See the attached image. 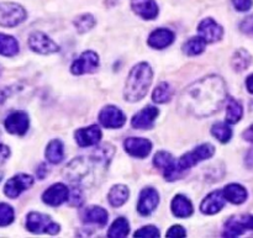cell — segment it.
<instances>
[{
  "instance_id": "1",
  "label": "cell",
  "mask_w": 253,
  "mask_h": 238,
  "mask_svg": "<svg viewBox=\"0 0 253 238\" xmlns=\"http://www.w3.org/2000/svg\"><path fill=\"white\" fill-rule=\"evenodd\" d=\"M226 100V84L217 76H208L190 84L179 99L180 109L195 118H208L216 113Z\"/></svg>"
},
{
  "instance_id": "2",
  "label": "cell",
  "mask_w": 253,
  "mask_h": 238,
  "mask_svg": "<svg viewBox=\"0 0 253 238\" xmlns=\"http://www.w3.org/2000/svg\"><path fill=\"white\" fill-rule=\"evenodd\" d=\"M114 152L115 150L111 145L100 146L89 157H78L72 160L64 169V177L74 184L90 185L96 173L99 174V170L106 169Z\"/></svg>"
},
{
  "instance_id": "3",
  "label": "cell",
  "mask_w": 253,
  "mask_h": 238,
  "mask_svg": "<svg viewBox=\"0 0 253 238\" xmlns=\"http://www.w3.org/2000/svg\"><path fill=\"white\" fill-rule=\"evenodd\" d=\"M152 78L153 72L150 64L146 62L136 64L130 71L126 80L125 91H124L126 100L131 103L142 100L152 84Z\"/></svg>"
},
{
  "instance_id": "4",
  "label": "cell",
  "mask_w": 253,
  "mask_h": 238,
  "mask_svg": "<svg viewBox=\"0 0 253 238\" xmlns=\"http://www.w3.org/2000/svg\"><path fill=\"white\" fill-rule=\"evenodd\" d=\"M26 229L32 234H47L54 236L59 232V225L52 221L48 215L30 212L26 219Z\"/></svg>"
},
{
  "instance_id": "5",
  "label": "cell",
  "mask_w": 253,
  "mask_h": 238,
  "mask_svg": "<svg viewBox=\"0 0 253 238\" xmlns=\"http://www.w3.org/2000/svg\"><path fill=\"white\" fill-rule=\"evenodd\" d=\"M153 164L156 168L162 170L166 180L168 182H174L182 177L183 170L180 169L178 162H175L170 153L165 152V151L156 153L155 158H153Z\"/></svg>"
},
{
  "instance_id": "6",
  "label": "cell",
  "mask_w": 253,
  "mask_h": 238,
  "mask_svg": "<svg viewBox=\"0 0 253 238\" xmlns=\"http://www.w3.org/2000/svg\"><path fill=\"white\" fill-rule=\"evenodd\" d=\"M214 146L210 145V143H203V145L194 148L192 152H188L185 153V155H183L182 157H180V159L178 160V165H179L180 169L184 172V170L190 169V168H193L194 165H197L198 163L211 158L212 156H214Z\"/></svg>"
},
{
  "instance_id": "7",
  "label": "cell",
  "mask_w": 253,
  "mask_h": 238,
  "mask_svg": "<svg viewBox=\"0 0 253 238\" xmlns=\"http://www.w3.org/2000/svg\"><path fill=\"white\" fill-rule=\"evenodd\" d=\"M27 14L24 7L15 2H0V25L14 27L25 21Z\"/></svg>"
},
{
  "instance_id": "8",
  "label": "cell",
  "mask_w": 253,
  "mask_h": 238,
  "mask_svg": "<svg viewBox=\"0 0 253 238\" xmlns=\"http://www.w3.org/2000/svg\"><path fill=\"white\" fill-rule=\"evenodd\" d=\"M29 46L34 52L40 54H51L59 52V46L43 32H32L29 37Z\"/></svg>"
},
{
  "instance_id": "9",
  "label": "cell",
  "mask_w": 253,
  "mask_h": 238,
  "mask_svg": "<svg viewBox=\"0 0 253 238\" xmlns=\"http://www.w3.org/2000/svg\"><path fill=\"white\" fill-rule=\"evenodd\" d=\"M99 68V56L94 51H85L72 63L71 72L76 76L94 73Z\"/></svg>"
},
{
  "instance_id": "10",
  "label": "cell",
  "mask_w": 253,
  "mask_h": 238,
  "mask_svg": "<svg viewBox=\"0 0 253 238\" xmlns=\"http://www.w3.org/2000/svg\"><path fill=\"white\" fill-rule=\"evenodd\" d=\"M249 230H253V215H241L227 220L225 224V237H239Z\"/></svg>"
},
{
  "instance_id": "11",
  "label": "cell",
  "mask_w": 253,
  "mask_h": 238,
  "mask_svg": "<svg viewBox=\"0 0 253 238\" xmlns=\"http://www.w3.org/2000/svg\"><path fill=\"white\" fill-rule=\"evenodd\" d=\"M34 185V178L29 174H17L10 178L4 187V194L10 199H16L21 193Z\"/></svg>"
},
{
  "instance_id": "12",
  "label": "cell",
  "mask_w": 253,
  "mask_h": 238,
  "mask_svg": "<svg viewBox=\"0 0 253 238\" xmlns=\"http://www.w3.org/2000/svg\"><path fill=\"white\" fill-rule=\"evenodd\" d=\"M99 121L106 128H120L125 125L126 116L116 106L108 105L99 113Z\"/></svg>"
},
{
  "instance_id": "13",
  "label": "cell",
  "mask_w": 253,
  "mask_h": 238,
  "mask_svg": "<svg viewBox=\"0 0 253 238\" xmlns=\"http://www.w3.org/2000/svg\"><path fill=\"white\" fill-rule=\"evenodd\" d=\"M5 128L11 135L24 136L30 126L29 116L24 111H14L5 119Z\"/></svg>"
},
{
  "instance_id": "14",
  "label": "cell",
  "mask_w": 253,
  "mask_h": 238,
  "mask_svg": "<svg viewBox=\"0 0 253 238\" xmlns=\"http://www.w3.org/2000/svg\"><path fill=\"white\" fill-rule=\"evenodd\" d=\"M158 204H160V195H158L157 190L153 188H145L140 194L137 211L142 216H148L157 209Z\"/></svg>"
},
{
  "instance_id": "15",
  "label": "cell",
  "mask_w": 253,
  "mask_h": 238,
  "mask_svg": "<svg viewBox=\"0 0 253 238\" xmlns=\"http://www.w3.org/2000/svg\"><path fill=\"white\" fill-rule=\"evenodd\" d=\"M69 189L62 183H57L49 187L42 195V200L44 204L49 205L52 207H56L62 205L63 202L68 201L69 199Z\"/></svg>"
},
{
  "instance_id": "16",
  "label": "cell",
  "mask_w": 253,
  "mask_h": 238,
  "mask_svg": "<svg viewBox=\"0 0 253 238\" xmlns=\"http://www.w3.org/2000/svg\"><path fill=\"white\" fill-rule=\"evenodd\" d=\"M124 148L132 157L146 158L151 153L152 143L147 138L128 137L124 141Z\"/></svg>"
},
{
  "instance_id": "17",
  "label": "cell",
  "mask_w": 253,
  "mask_h": 238,
  "mask_svg": "<svg viewBox=\"0 0 253 238\" xmlns=\"http://www.w3.org/2000/svg\"><path fill=\"white\" fill-rule=\"evenodd\" d=\"M198 32H199V36L207 41V43H214V42L220 41L224 36L222 27L211 17H208L200 22L198 26Z\"/></svg>"
},
{
  "instance_id": "18",
  "label": "cell",
  "mask_w": 253,
  "mask_h": 238,
  "mask_svg": "<svg viewBox=\"0 0 253 238\" xmlns=\"http://www.w3.org/2000/svg\"><path fill=\"white\" fill-rule=\"evenodd\" d=\"M160 110L155 106H146L141 111H138L131 120V125L136 130H150L155 125Z\"/></svg>"
},
{
  "instance_id": "19",
  "label": "cell",
  "mask_w": 253,
  "mask_h": 238,
  "mask_svg": "<svg viewBox=\"0 0 253 238\" xmlns=\"http://www.w3.org/2000/svg\"><path fill=\"white\" fill-rule=\"evenodd\" d=\"M74 136H76V141L79 147H90L99 143L101 138V130L99 126L93 125L89 127L78 128Z\"/></svg>"
},
{
  "instance_id": "20",
  "label": "cell",
  "mask_w": 253,
  "mask_h": 238,
  "mask_svg": "<svg viewBox=\"0 0 253 238\" xmlns=\"http://www.w3.org/2000/svg\"><path fill=\"white\" fill-rule=\"evenodd\" d=\"M225 202H226V199H225L222 190H216V192L210 193L203 200L202 205H200V211L204 215H215L224 209Z\"/></svg>"
},
{
  "instance_id": "21",
  "label": "cell",
  "mask_w": 253,
  "mask_h": 238,
  "mask_svg": "<svg viewBox=\"0 0 253 238\" xmlns=\"http://www.w3.org/2000/svg\"><path fill=\"white\" fill-rule=\"evenodd\" d=\"M82 220H83L84 224L104 227L108 224L109 214L105 209L100 206H89L82 212Z\"/></svg>"
},
{
  "instance_id": "22",
  "label": "cell",
  "mask_w": 253,
  "mask_h": 238,
  "mask_svg": "<svg viewBox=\"0 0 253 238\" xmlns=\"http://www.w3.org/2000/svg\"><path fill=\"white\" fill-rule=\"evenodd\" d=\"M174 41V32L168 29H157L148 37V46L156 49H163Z\"/></svg>"
},
{
  "instance_id": "23",
  "label": "cell",
  "mask_w": 253,
  "mask_h": 238,
  "mask_svg": "<svg viewBox=\"0 0 253 238\" xmlns=\"http://www.w3.org/2000/svg\"><path fill=\"white\" fill-rule=\"evenodd\" d=\"M131 7L145 20H153L158 15V6L155 0H131Z\"/></svg>"
},
{
  "instance_id": "24",
  "label": "cell",
  "mask_w": 253,
  "mask_h": 238,
  "mask_svg": "<svg viewBox=\"0 0 253 238\" xmlns=\"http://www.w3.org/2000/svg\"><path fill=\"white\" fill-rule=\"evenodd\" d=\"M170 209H172L173 215L175 217H179V219H185V217L192 216L193 211H194L190 200L185 198L184 195H177L172 200Z\"/></svg>"
},
{
  "instance_id": "25",
  "label": "cell",
  "mask_w": 253,
  "mask_h": 238,
  "mask_svg": "<svg viewBox=\"0 0 253 238\" xmlns=\"http://www.w3.org/2000/svg\"><path fill=\"white\" fill-rule=\"evenodd\" d=\"M222 193H224L225 199L235 205L244 204L247 200V190L242 185L236 184V183L226 185L224 190H222Z\"/></svg>"
},
{
  "instance_id": "26",
  "label": "cell",
  "mask_w": 253,
  "mask_h": 238,
  "mask_svg": "<svg viewBox=\"0 0 253 238\" xmlns=\"http://www.w3.org/2000/svg\"><path fill=\"white\" fill-rule=\"evenodd\" d=\"M128 195H130V192H128V188L125 187V185H114L110 189L108 194V200L110 202L111 206L114 207H120L125 204L128 200Z\"/></svg>"
},
{
  "instance_id": "27",
  "label": "cell",
  "mask_w": 253,
  "mask_h": 238,
  "mask_svg": "<svg viewBox=\"0 0 253 238\" xmlns=\"http://www.w3.org/2000/svg\"><path fill=\"white\" fill-rule=\"evenodd\" d=\"M46 158L52 164H58L64 158V147L61 140H53L46 148Z\"/></svg>"
},
{
  "instance_id": "28",
  "label": "cell",
  "mask_w": 253,
  "mask_h": 238,
  "mask_svg": "<svg viewBox=\"0 0 253 238\" xmlns=\"http://www.w3.org/2000/svg\"><path fill=\"white\" fill-rule=\"evenodd\" d=\"M19 43L15 37L0 34V54L1 56L14 57L19 53Z\"/></svg>"
},
{
  "instance_id": "29",
  "label": "cell",
  "mask_w": 253,
  "mask_h": 238,
  "mask_svg": "<svg viewBox=\"0 0 253 238\" xmlns=\"http://www.w3.org/2000/svg\"><path fill=\"white\" fill-rule=\"evenodd\" d=\"M244 115V109L240 101L236 99L229 98L226 104V122L227 123H236L239 122Z\"/></svg>"
},
{
  "instance_id": "30",
  "label": "cell",
  "mask_w": 253,
  "mask_h": 238,
  "mask_svg": "<svg viewBox=\"0 0 253 238\" xmlns=\"http://www.w3.org/2000/svg\"><path fill=\"white\" fill-rule=\"evenodd\" d=\"M205 47H207V41L203 37H192L183 44V52L188 56H199L204 52Z\"/></svg>"
},
{
  "instance_id": "31",
  "label": "cell",
  "mask_w": 253,
  "mask_h": 238,
  "mask_svg": "<svg viewBox=\"0 0 253 238\" xmlns=\"http://www.w3.org/2000/svg\"><path fill=\"white\" fill-rule=\"evenodd\" d=\"M172 96H173L172 86H170L168 83H166V81L158 84V85L156 86L155 90H153V94H152L153 101L157 104L168 103V101L172 99Z\"/></svg>"
},
{
  "instance_id": "32",
  "label": "cell",
  "mask_w": 253,
  "mask_h": 238,
  "mask_svg": "<svg viewBox=\"0 0 253 238\" xmlns=\"http://www.w3.org/2000/svg\"><path fill=\"white\" fill-rule=\"evenodd\" d=\"M130 232V225L125 217H119L113 222L111 227L108 231V236L111 238L126 237Z\"/></svg>"
},
{
  "instance_id": "33",
  "label": "cell",
  "mask_w": 253,
  "mask_h": 238,
  "mask_svg": "<svg viewBox=\"0 0 253 238\" xmlns=\"http://www.w3.org/2000/svg\"><path fill=\"white\" fill-rule=\"evenodd\" d=\"M251 63V56L246 49H237L234 53L231 59V66L235 71L241 72L247 69V67Z\"/></svg>"
},
{
  "instance_id": "34",
  "label": "cell",
  "mask_w": 253,
  "mask_h": 238,
  "mask_svg": "<svg viewBox=\"0 0 253 238\" xmlns=\"http://www.w3.org/2000/svg\"><path fill=\"white\" fill-rule=\"evenodd\" d=\"M211 135L221 143H226L231 140L232 130L226 122H216L211 127Z\"/></svg>"
},
{
  "instance_id": "35",
  "label": "cell",
  "mask_w": 253,
  "mask_h": 238,
  "mask_svg": "<svg viewBox=\"0 0 253 238\" xmlns=\"http://www.w3.org/2000/svg\"><path fill=\"white\" fill-rule=\"evenodd\" d=\"M74 26L77 27V31L84 34V32L89 31L95 26V19L90 14H84L77 20H74Z\"/></svg>"
},
{
  "instance_id": "36",
  "label": "cell",
  "mask_w": 253,
  "mask_h": 238,
  "mask_svg": "<svg viewBox=\"0 0 253 238\" xmlns=\"http://www.w3.org/2000/svg\"><path fill=\"white\" fill-rule=\"evenodd\" d=\"M15 219V212L10 205L0 204V226H9Z\"/></svg>"
},
{
  "instance_id": "37",
  "label": "cell",
  "mask_w": 253,
  "mask_h": 238,
  "mask_svg": "<svg viewBox=\"0 0 253 238\" xmlns=\"http://www.w3.org/2000/svg\"><path fill=\"white\" fill-rule=\"evenodd\" d=\"M135 237H141V238L160 237V231H158L157 227L155 226H145L141 230H138V231L135 232Z\"/></svg>"
},
{
  "instance_id": "38",
  "label": "cell",
  "mask_w": 253,
  "mask_h": 238,
  "mask_svg": "<svg viewBox=\"0 0 253 238\" xmlns=\"http://www.w3.org/2000/svg\"><path fill=\"white\" fill-rule=\"evenodd\" d=\"M68 201L71 206H81L82 202H83V194H82L81 188L76 187L69 193Z\"/></svg>"
},
{
  "instance_id": "39",
  "label": "cell",
  "mask_w": 253,
  "mask_h": 238,
  "mask_svg": "<svg viewBox=\"0 0 253 238\" xmlns=\"http://www.w3.org/2000/svg\"><path fill=\"white\" fill-rule=\"evenodd\" d=\"M232 4L239 11H249L252 7V0H232Z\"/></svg>"
},
{
  "instance_id": "40",
  "label": "cell",
  "mask_w": 253,
  "mask_h": 238,
  "mask_svg": "<svg viewBox=\"0 0 253 238\" xmlns=\"http://www.w3.org/2000/svg\"><path fill=\"white\" fill-rule=\"evenodd\" d=\"M240 29H241L242 32L247 35H252L253 36V15L249 16L247 19H245L242 21V24L240 25Z\"/></svg>"
},
{
  "instance_id": "41",
  "label": "cell",
  "mask_w": 253,
  "mask_h": 238,
  "mask_svg": "<svg viewBox=\"0 0 253 238\" xmlns=\"http://www.w3.org/2000/svg\"><path fill=\"white\" fill-rule=\"evenodd\" d=\"M187 231L182 226H172L167 232V237H185Z\"/></svg>"
},
{
  "instance_id": "42",
  "label": "cell",
  "mask_w": 253,
  "mask_h": 238,
  "mask_svg": "<svg viewBox=\"0 0 253 238\" xmlns=\"http://www.w3.org/2000/svg\"><path fill=\"white\" fill-rule=\"evenodd\" d=\"M9 157H10V148L7 147V146L0 143V164L6 162Z\"/></svg>"
},
{
  "instance_id": "43",
  "label": "cell",
  "mask_w": 253,
  "mask_h": 238,
  "mask_svg": "<svg viewBox=\"0 0 253 238\" xmlns=\"http://www.w3.org/2000/svg\"><path fill=\"white\" fill-rule=\"evenodd\" d=\"M242 137L247 141V142H251L253 143V125L250 126L244 133H242Z\"/></svg>"
},
{
  "instance_id": "44",
  "label": "cell",
  "mask_w": 253,
  "mask_h": 238,
  "mask_svg": "<svg viewBox=\"0 0 253 238\" xmlns=\"http://www.w3.org/2000/svg\"><path fill=\"white\" fill-rule=\"evenodd\" d=\"M245 162H246L247 167L253 168V148L251 151H249V153H247V156H246V160H245Z\"/></svg>"
},
{
  "instance_id": "45",
  "label": "cell",
  "mask_w": 253,
  "mask_h": 238,
  "mask_svg": "<svg viewBox=\"0 0 253 238\" xmlns=\"http://www.w3.org/2000/svg\"><path fill=\"white\" fill-rule=\"evenodd\" d=\"M46 173H47V168H46V165H44V164H41V167H40L39 169H37V175H39L40 179H43L44 175H46Z\"/></svg>"
},
{
  "instance_id": "46",
  "label": "cell",
  "mask_w": 253,
  "mask_h": 238,
  "mask_svg": "<svg viewBox=\"0 0 253 238\" xmlns=\"http://www.w3.org/2000/svg\"><path fill=\"white\" fill-rule=\"evenodd\" d=\"M246 86H247V90H249L251 94H253V74H251V76L247 78Z\"/></svg>"
},
{
  "instance_id": "47",
  "label": "cell",
  "mask_w": 253,
  "mask_h": 238,
  "mask_svg": "<svg viewBox=\"0 0 253 238\" xmlns=\"http://www.w3.org/2000/svg\"><path fill=\"white\" fill-rule=\"evenodd\" d=\"M1 178H2V174H1V173H0V182H1Z\"/></svg>"
}]
</instances>
